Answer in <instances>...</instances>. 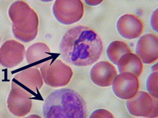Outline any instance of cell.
Segmentation results:
<instances>
[{
  "mask_svg": "<svg viewBox=\"0 0 158 118\" xmlns=\"http://www.w3.org/2000/svg\"><path fill=\"white\" fill-rule=\"evenodd\" d=\"M61 56L76 67H88L96 63L103 51L99 34L84 25L70 29L63 36L59 46Z\"/></svg>",
  "mask_w": 158,
  "mask_h": 118,
  "instance_id": "1",
  "label": "cell"
},
{
  "mask_svg": "<svg viewBox=\"0 0 158 118\" xmlns=\"http://www.w3.org/2000/svg\"><path fill=\"white\" fill-rule=\"evenodd\" d=\"M44 118H86L87 108L82 97L70 88L51 92L43 106Z\"/></svg>",
  "mask_w": 158,
  "mask_h": 118,
  "instance_id": "2",
  "label": "cell"
},
{
  "mask_svg": "<svg viewBox=\"0 0 158 118\" xmlns=\"http://www.w3.org/2000/svg\"><path fill=\"white\" fill-rule=\"evenodd\" d=\"M8 13L14 36L24 43L34 41L39 29V18L35 10L26 2L17 1L11 5Z\"/></svg>",
  "mask_w": 158,
  "mask_h": 118,
  "instance_id": "3",
  "label": "cell"
},
{
  "mask_svg": "<svg viewBox=\"0 0 158 118\" xmlns=\"http://www.w3.org/2000/svg\"><path fill=\"white\" fill-rule=\"evenodd\" d=\"M43 81L49 87L60 88L67 85L73 76V70L59 59L44 62L40 68Z\"/></svg>",
  "mask_w": 158,
  "mask_h": 118,
  "instance_id": "4",
  "label": "cell"
},
{
  "mask_svg": "<svg viewBox=\"0 0 158 118\" xmlns=\"http://www.w3.org/2000/svg\"><path fill=\"white\" fill-rule=\"evenodd\" d=\"M56 19L64 25H72L83 17L84 6L81 0H56L52 5Z\"/></svg>",
  "mask_w": 158,
  "mask_h": 118,
  "instance_id": "5",
  "label": "cell"
},
{
  "mask_svg": "<svg viewBox=\"0 0 158 118\" xmlns=\"http://www.w3.org/2000/svg\"><path fill=\"white\" fill-rule=\"evenodd\" d=\"M7 107L13 115L20 117L25 116L31 112L32 107V95L13 81L7 99Z\"/></svg>",
  "mask_w": 158,
  "mask_h": 118,
  "instance_id": "6",
  "label": "cell"
},
{
  "mask_svg": "<svg viewBox=\"0 0 158 118\" xmlns=\"http://www.w3.org/2000/svg\"><path fill=\"white\" fill-rule=\"evenodd\" d=\"M127 108L130 114L136 117L157 118L158 103L148 93L143 91L137 94L127 102Z\"/></svg>",
  "mask_w": 158,
  "mask_h": 118,
  "instance_id": "7",
  "label": "cell"
},
{
  "mask_svg": "<svg viewBox=\"0 0 158 118\" xmlns=\"http://www.w3.org/2000/svg\"><path fill=\"white\" fill-rule=\"evenodd\" d=\"M140 83L138 77L130 73L117 75L112 83L114 95L120 99L129 100L139 92Z\"/></svg>",
  "mask_w": 158,
  "mask_h": 118,
  "instance_id": "8",
  "label": "cell"
},
{
  "mask_svg": "<svg viewBox=\"0 0 158 118\" xmlns=\"http://www.w3.org/2000/svg\"><path fill=\"white\" fill-rule=\"evenodd\" d=\"M25 56V46L14 39L6 41L0 47V64L5 68L18 66L23 61Z\"/></svg>",
  "mask_w": 158,
  "mask_h": 118,
  "instance_id": "9",
  "label": "cell"
},
{
  "mask_svg": "<svg viewBox=\"0 0 158 118\" xmlns=\"http://www.w3.org/2000/svg\"><path fill=\"white\" fill-rule=\"evenodd\" d=\"M136 55L145 64H152L158 59V37L154 34L142 35L136 45Z\"/></svg>",
  "mask_w": 158,
  "mask_h": 118,
  "instance_id": "10",
  "label": "cell"
},
{
  "mask_svg": "<svg viewBox=\"0 0 158 118\" xmlns=\"http://www.w3.org/2000/svg\"><path fill=\"white\" fill-rule=\"evenodd\" d=\"M143 27L142 20L134 14H125L118 18L116 22L118 33L128 40L139 37L143 32Z\"/></svg>",
  "mask_w": 158,
  "mask_h": 118,
  "instance_id": "11",
  "label": "cell"
},
{
  "mask_svg": "<svg viewBox=\"0 0 158 118\" xmlns=\"http://www.w3.org/2000/svg\"><path fill=\"white\" fill-rule=\"evenodd\" d=\"M117 72L113 65L106 61L96 63L90 72V79L95 85L101 87L111 85Z\"/></svg>",
  "mask_w": 158,
  "mask_h": 118,
  "instance_id": "12",
  "label": "cell"
},
{
  "mask_svg": "<svg viewBox=\"0 0 158 118\" xmlns=\"http://www.w3.org/2000/svg\"><path fill=\"white\" fill-rule=\"evenodd\" d=\"M14 80L29 88L34 93H37L43 86V79L40 71L36 68H29L23 70L14 78Z\"/></svg>",
  "mask_w": 158,
  "mask_h": 118,
  "instance_id": "13",
  "label": "cell"
},
{
  "mask_svg": "<svg viewBox=\"0 0 158 118\" xmlns=\"http://www.w3.org/2000/svg\"><path fill=\"white\" fill-rule=\"evenodd\" d=\"M118 69L120 73H130L137 77L141 75L143 71V64L140 58L132 52L123 55L117 63Z\"/></svg>",
  "mask_w": 158,
  "mask_h": 118,
  "instance_id": "14",
  "label": "cell"
},
{
  "mask_svg": "<svg viewBox=\"0 0 158 118\" xmlns=\"http://www.w3.org/2000/svg\"><path fill=\"white\" fill-rule=\"evenodd\" d=\"M49 47L43 43H37L30 46L25 52L26 60L32 64L40 61L50 55Z\"/></svg>",
  "mask_w": 158,
  "mask_h": 118,
  "instance_id": "15",
  "label": "cell"
},
{
  "mask_svg": "<svg viewBox=\"0 0 158 118\" xmlns=\"http://www.w3.org/2000/svg\"><path fill=\"white\" fill-rule=\"evenodd\" d=\"M131 52L128 45L123 41H114L108 46L106 53L111 63L117 64L118 60L125 54Z\"/></svg>",
  "mask_w": 158,
  "mask_h": 118,
  "instance_id": "16",
  "label": "cell"
},
{
  "mask_svg": "<svg viewBox=\"0 0 158 118\" xmlns=\"http://www.w3.org/2000/svg\"><path fill=\"white\" fill-rule=\"evenodd\" d=\"M157 71L152 72L148 78L146 86L148 91V94L152 97L157 99Z\"/></svg>",
  "mask_w": 158,
  "mask_h": 118,
  "instance_id": "17",
  "label": "cell"
},
{
  "mask_svg": "<svg viewBox=\"0 0 158 118\" xmlns=\"http://www.w3.org/2000/svg\"><path fill=\"white\" fill-rule=\"evenodd\" d=\"M89 118H114L113 114L104 109H99L92 112Z\"/></svg>",
  "mask_w": 158,
  "mask_h": 118,
  "instance_id": "18",
  "label": "cell"
},
{
  "mask_svg": "<svg viewBox=\"0 0 158 118\" xmlns=\"http://www.w3.org/2000/svg\"><path fill=\"white\" fill-rule=\"evenodd\" d=\"M157 11L158 10L156 9L154 13L152 14L151 16V24L152 29L157 32L158 31V26H157Z\"/></svg>",
  "mask_w": 158,
  "mask_h": 118,
  "instance_id": "19",
  "label": "cell"
},
{
  "mask_svg": "<svg viewBox=\"0 0 158 118\" xmlns=\"http://www.w3.org/2000/svg\"><path fill=\"white\" fill-rule=\"evenodd\" d=\"M85 2L89 5H97L102 2V1H85Z\"/></svg>",
  "mask_w": 158,
  "mask_h": 118,
  "instance_id": "20",
  "label": "cell"
},
{
  "mask_svg": "<svg viewBox=\"0 0 158 118\" xmlns=\"http://www.w3.org/2000/svg\"><path fill=\"white\" fill-rule=\"evenodd\" d=\"M24 118H42V117L37 114H31V115H29Z\"/></svg>",
  "mask_w": 158,
  "mask_h": 118,
  "instance_id": "21",
  "label": "cell"
},
{
  "mask_svg": "<svg viewBox=\"0 0 158 118\" xmlns=\"http://www.w3.org/2000/svg\"><path fill=\"white\" fill-rule=\"evenodd\" d=\"M152 72H154V71H157V63H156L154 66L152 67Z\"/></svg>",
  "mask_w": 158,
  "mask_h": 118,
  "instance_id": "22",
  "label": "cell"
},
{
  "mask_svg": "<svg viewBox=\"0 0 158 118\" xmlns=\"http://www.w3.org/2000/svg\"><path fill=\"white\" fill-rule=\"evenodd\" d=\"M0 42H1V37H0Z\"/></svg>",
  "mask_w": 158,
  "mask_h": 118,
  "instance_id": "23",
  "label": "cell"
}]
</instances>
